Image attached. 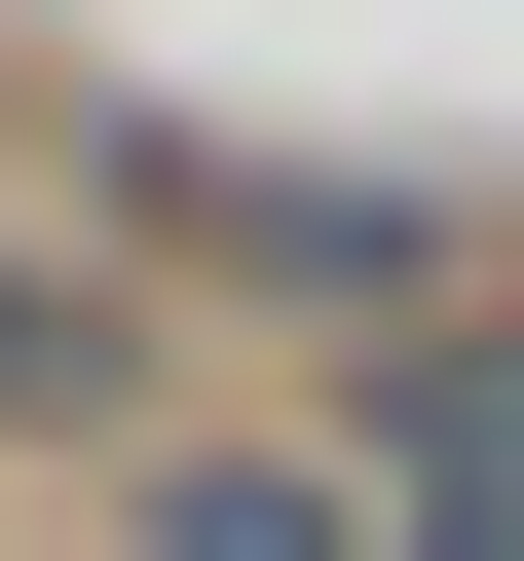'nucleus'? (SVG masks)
Listing matches in <instances>:
<instances>
[{"label":"nucleus","mask_w":524,"mask_h":561,"mask_svg":"<svg viewBox=\"0 0 524 561\" xmlns=\"http://www.w3.org/2000/svg\"><path fill=\"white\" fill-rule=\"evenodd\" d=\"M150 412H187V300H150V262H76V225H0V449L113 486Z\"/></svg>","instance_id":"nucleus-3"},{"label":"nucleus","mask_w":524,"mask_h":561,"mask_svg":"<svg viewBox=\"0 0 524 561\" xmlns=\"http://www.w3.org/2000/svg\"><path fill=\"white\" fill-rule=\"evenodd\" d=\"M38 225L150 262L187 337H300V375H412V337L487 300V187H412V150H262V113H187V76H76V113H38Z\"/></svg>","instance_id":"nucleus-1"},{"label":"nucleus","mask_w":524,"mask_h":561,"mask_svg":"<svg viewBox=\"0 0 524 561\" xmlns=\"http://www.w3.org/2000/svg\"><path fill=\"white\" fill-rule=\"evenodd\" d=\"M412 486H375V412L338 375H187L150 449H113V561H375Z\"/></svg>","instance_id":"nucleus-2"},{"label":"nucleus","mask_w":524,"mask_h":561,"mask_svg":"<svg viewBox=\"0 0 524 561\" xmlns=\"http://www.w3.org/2000/svg\"><path fill=\"white\" fill-rule=\"evenodd\" d=\"M338 412H375V375H338ZM375 486H412L375 561H524V449H487V412H375Z\"/></svg>","instance_id":"nucleus-4"}]
</instances>
